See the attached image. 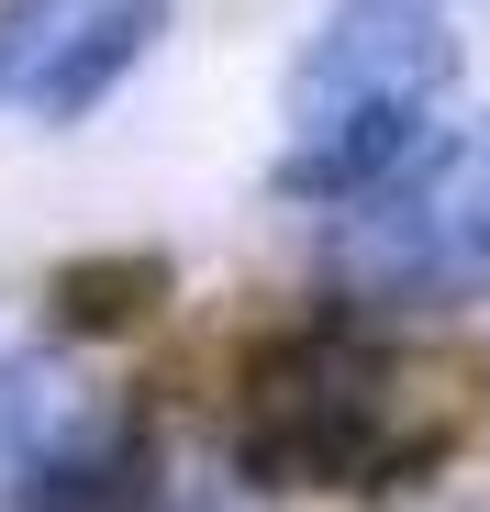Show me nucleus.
<instances>
[{"mask_svg": "<svg viewBox=\"0 0 490 512\" xmlns=\"http://www.w3.org/2000/svg\"><path fill=\"white\" fill-rule=\"evenodd\" d=\"M90 401H101V379L78 368L67 334H12V346H0V490H12Z\"/></svg>", "mask_w": 490, "mask_h": 512, "instance_id": "6", "label": "nucleus"}, {"mask_svg": "<svg viewBox=\"0 0 490 512\" xmlns=\"http://www.w3.org/2000/svg\"><path fill=\"white\" fill-rule=\"evenodd\" d=\"M468 423H479L468 357L323 301L312 323H279L234 368L223 468L245 490H290V501H390V490L435 479L468 446Z\"/></svg>", "mask_w": 490, "mask_h": 512, "instance_id": "1", "label": "nucleus"}, {"mask_svg": "<svg viewBox=\"0 0 490 512\" xmlns=\"http://www.w3.org/2000/svg\"><path fill=\"white\" fill-rule=\"evenodd\" d=\"M56 23H67V0H0V112L23 101V78H34V56H45Z\"/></svg>", "mask_w": 490, "mask_h": 512, "instance_id": "8", "label": "nucleus"}, {"mask_svg": "<svg viewBox=\"0 0 490 512\" xmlns=\"http://www.w3.org/2000/svg\"><path fill=\"white\" fill-rule=\"evenodd\" d=\"M168 290V256H145V245H123V256H78V268H56V334L67 346H101V334H123V323H145V301Z\"/></svg>", "mask_w": 490, "mask_h": 512, "instance_id": "7", "label": "nucleus"}, {"mask_svg": "<svg viewBox=\"0 0 490 512\" xmlns=\"http://www.w3.org/2000/svg\"><path fill=\"white\" fill-rule=\"evenodd\" d=\"M323 290L368 323H435L490 301V123H435L424 156L323 212Z\"/></svg>", "mask_w": 490, "mask_h": 512, "instance_id": "3", "label": "nucleus"}, {"mask_svg": "<svg viewBox=\"0 0 490 512\" xmlns=\"http://www.w3.org/2000/svg\"><path fill=\"white\" fill-rule=\"evenodd\" d=\"M168 12L179 0H67V23L45 34V56H34L12 112H34V134H78L101 101H123V78L156 45H168Z\"/></svg>", "mask_w": 490, "mask_h": 512, "instance_id": "5", "label": "nucleus"}, {"mask_svg": "<svg viewBox=\"0 0 490 512\" xmlns=\"http://www.w3.org/2000/svg\"><path fill=\"white\" fill-rule=\"evenodd\" d=\"M0 512H168V423L145 390H101L0 490Z\"/></svg>", "mask_w": 490, "mask_h": 512, "instance_id": "4", "label": "nucleus"}, {"mask_svg": "<svg viewBox=\"0 0 490 512\" xmlns=\"http://www.w3.org/2000/svg\"><path fill=\"white\" fill-rule=\"evenodd\" d=\"M457 101V12L446 0H323L279 67V212H346L401 156H424Z\"/></svg>", "mask_w": 490, "mask_h": 512, "instance_id": "2", "label": "nucleus"}]
</instances>
